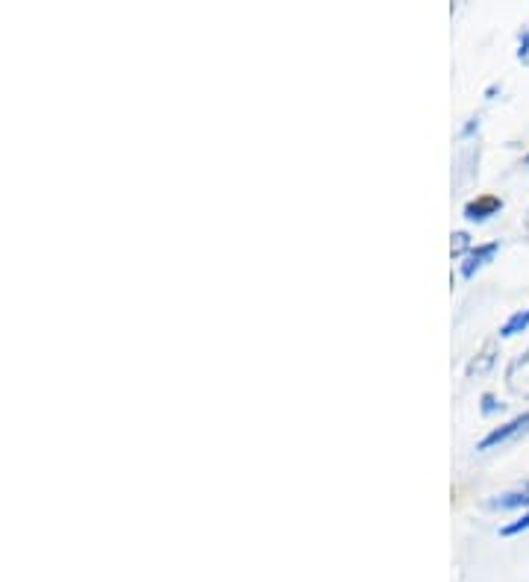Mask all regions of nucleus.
Listing matches in <instances>:
<instances>
[{
  "label": "nucleus",
  "instance_id": "12",
  "mask_svg": "<svg viewBox=\"0 0 529 582\" xmlns=\"http://www.w3.org/2000/svg\"><path fill=\"white\" fill-rule=\"evenodd\" d=\"M474 130H480V118H471V124H468V127L462 130V136H471Z\"/></svg>",
  "mask_w": 529,
  "mask_h": 582
},
{
  "label": "nucleus",
  "instance_id": "8",
  "mask_svg": "<svg viewBox=\"0 0 529 582\" xmlns=\"http://www.w3.org/2000/svg\"><path fill=\"white\" fill-rule=\"evenodd\" d=\"M468 247H471V236L468 233H453V244H450V253L453 256H462Z\"/></svg>",
  "mask_w": 529,
  "mask_h": 582
},
{
  "label": "nucleus",
  "instance_id": "13",
  "mask_svg": "<svg viewBox=\"0 0 529 582\" xmlns=\"http://www.w3.org/2000/svg\"><path fill=\"white\" fill-rule=\"evenodd\" d=\"M527 165H529V153H527Z\"/></svg>",
  "mask_w": 529,
  "mask_h": 582
},
{
  "label": "nucleus",
  "instance_id": "3",
  "mask_svg": "<svg viewBox=\"0 0 529 582\" xmlns=\"http://www.w3.org/2000/svg\"><path fill=\"white\" fill-rule=\"evenodd\" d=\"M506 383L515 394H524L529 397V350L521 353L518 359H512V365L506 368Z\"/></svg>",
  "mask_w": 529,
  "mask_h": 582
},
{
  "label": "nucleus",
  "instance_id": "14",
  "mask_svg": "<svg viewBox=\"0 0 529 582\" xmlns=\"http://www.w3.org/2000/svg\"><path fill=\"white\" fill-rule=\"evenodd\" d=\"M527 230H529V218H527Z\"/></svg>",
  "mask_w": 529,
  "mask_h": 582
},
{
  "label": "nucleus",
  "instance_id": "5",
  "mask_svg": "<svg viewBox=\"0 0 529 582\" xmlns=\"http://www.w3.org/2000/svg\"><path fill=\"white\" fill-rule=\"evenodd\" d=\"M491 509H521V506H529V483L515 488V491H506V494H497L488 500Z\"/></svg>",
  "mask_w": 529,
  "mask_h": 582
},
{
  "label": "nucleus",
  "instance_id": "9",
  "mask_svg": "<svg viewBox=\"0 0 529 582\" xmlns=\"http://www.w3.org/2000/svg\"><path fill=\"white\" fill-rule=\"evenodd\" d=\"M524 530H529V512L524 515V518H518V521H512V524H506L503 530H500V535H518V533H524Z\"/></svg>",
  "mask_w": 529,
  "mask_h": 582
},
{
  "label": "nucleus",
  "instance_id": "6",
  "mask_svg": "<svg viewBox=\"0 0 529 582\" xmlns=\"http://www.w3.org/2000/svg\"><path fill=\"white\" fill-rule=\"evenodd\" d=\"M527 330H529V309H521V312H515V315L500 327V339H512V336L527 333Z\"/></svg>",
  "mask_w": 529,
  "mask_h": 582
},
{
  "label": "nucleus",
  "instance_id": "1",
  "mask_svg": "<svg viewBox=\"0 0 529 582\" xmlns=\"http://www.w3.org/2000/svg\"><path fill=\"white\" fill-rule=\"evenodd\" d=\"M527 433H529V412H524V415L512 418L509 424H503V427L491 430V433H488V436L482 438L480 444H477V450H491V447H500V444H506V441H515V438L527 436Z\"/></svg>",
  "mask_w": 529,
  "mask_h": 582
},
{
  "label": "nucleus",
  "instance_id": "4",
  "mask_svg": "<svg viewBox=\"0 0 529 582\" xmlns=\"http://www.w3.org/2000/svg\"><path fill=\"white\" fill-rule=\"evenodd\" d=\"M497 250H500V244L497 242H488V244H480V247H474V250L465 256L462 268H459V271H462V277H465V280H471V277L480 271L482 265H488V262L494 259V253H497Z\"/></svg>",
  "mask_w": 529,
  "mask_h": 582
},
{
  "label": "nucleus",
  "instance_id": "11",
  "mask_svg": "<svg viewBox=\"0 0 529 582\" xmlns=\"http://www.w3.org/2000/svg\"><path fill=\"white\" fill-rule=\"evenodd\" d=\"M518 59H524V62H529V33H527V30L521 33V50H518Z\"/></svg>",
  "mask_w": 529,
  "mask_h": 582
},
{
  "label": "nucleus",
  "instance_id": "7",
  "mask_svg": "<svg viewBox=\"0 0 529 582\" xmlns=\"http://www.w3.org/2000/svg\"><path fill=\"white\" fill-rule=\"evenodd\" d=\"M494 365V341L491 344H485V350H482L480 356L468 365V374L474 377V374H482V371H488Z\"/></svg>",
  "mask_w": 529,
  "mask_h": 582
},
{
  "label": "nucleus",
  "instance_id": "2",
  "mask_svg": "<svg viewBox=\"0 0 529 582\" xmlns=\"http://www.w3.org/2000/svg\"><path fill=\"white\" fill-rule=\"evenodd\" d=\"M500 212H503V200L497 194H480V197L465 203V218L477 221V224L488 221L491 215H500Z\"/></svg>",
  "mask_w": 529,
  "mask_h": 582
},
{
  "label": "nucleus",
  "instance_id": "10",
  "mask_svg": "<svg viewBox=\"0 0 529 582\" xmlns=\"http://www.w3.org/2000/svg\"><path fill=\"white\" fill-rule=\"evenodd\" d=\"M497 409H503V403H497L494 394H482V415H494Z\"/></svg>",
  "mask_w": 529,
  "mask_h": 582
}]
</instances>
